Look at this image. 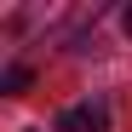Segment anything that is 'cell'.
Returning <instances> with one entry per match:
<instances>
[{
  "mask_svg": "<svg viewBox=\"0 0 132 132\" xmlns=\"http://www.w3.org/2000/svg\"><path fill=\"white\" fill-rule=\"evenodd\" d=\"M57 132H109V109L103 103H75L57 115Z\"/></svg>",
  "mask_w": 132,
  "mask_h": 132,
  "instance_id": "cell-1",
  "label": "cell"
},
{
  "mask_svg": "<svg viewBox=\"0 0 132 132\" xmlns=\"http://www.w3.org/2000/svg\"><path fill=\"white\" fill-rule=\"evenodd\" d=\"M0 86H6L12 98H23V86H29V69H23V63H12V69H6V80H0Z\"/></svg>",
  "mask_w": 132,
  "mask_h": 132,
  "instance_id": "cell-2",
  "label": "cell"
},
{
  "mask_svg": "<svg viewBox=\"0 0 132 132\" xmlns=\"http://www.w3.org/2000/svg\"><path fill=\"white\" fill-rule=\"evenodd\" d=\"M121 29H126V35H132V6H126V12H121Z\"/></svg>",
  "mask_w": 132,
  "mask_h": 132,
  "instance_id": "cell-3",
  "label": "cell"
}]
</instances>
